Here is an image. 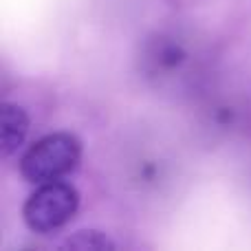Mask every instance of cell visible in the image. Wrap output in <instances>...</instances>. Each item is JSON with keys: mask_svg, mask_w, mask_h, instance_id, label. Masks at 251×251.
I'll list each match as a JSON object with an SVG mask.
<instances>
[{"mask_svg": "<svg viewBox=\"0 0 251 251\" xmlns=\"http://www.w3.org/2000/svg\"><path fill=\"white\" fill-rule=\"evenodd\" d=\"M79 207V192L71 183L49 181L42 183L26 199L22 218L35 234H49L64 227Z\"/></svg>", "mask_w": 251, "mask_h": 251, "instance_id": "cell-2", "label": "cell"}, {"mask_svg": "<svg viewBox=\"0 0 251 251\" xmlns=\"http://www.w3.org/2000/svg\"><path fill=\"white\" fill-rule=\"evenodd\" d=\"M82 143L71 132H53L35 141L20 159V174L25 181L42 185L60 181L79 165Z\"/></svg>", "mask_w": 251, "mask_h": 251, "instance_id": "cell-1", "label": "cell"}, {"mask_svg": "<svg viewBox=\"0 0 251 251\" xmlns=\"http://www.w3.org/2000/svg\"><path fill=\"white\" fill-rule=\"evenodd\" d=\"M29 132V117L25 108L18 104L4 101L0 106V152L2 156H11L25 143Z\"/></svg>", "mask_w": 251, "mask_h": 251, "instance_id": "cell-3", "label": "cell"}, {"mask_svg": "<svg viewBox=\"0 0 251 251\" xmlns=\"http://www.w3.org/2000/svg\"><path fill=\"white\" fill-rule=\"evenodd\" d=\"M64 249H79V251H106L115 249V243L100 229H82L75 231L73 236L66 238V243L62 245Z\"/></svg>", "mask_w": 251, "mask_h": 251, "instance_id": "cell-4", "label": "cell"}, {"mask_svg": "<svg viewBox=\"0 0 251 251\" xmlns=\"http://www.w3.org/2000/svg\"><path fill=\"white\" fill-rule=\"evenodd\" d=\"M183 57H185V51H183L178 44H165V47L159 51V62L163 66H176V64H181Z\"/></svg>", "mask_w": 251, "mask_h": 251, "instance_id": "cell-5", "label": "cell"}]
</instances>
